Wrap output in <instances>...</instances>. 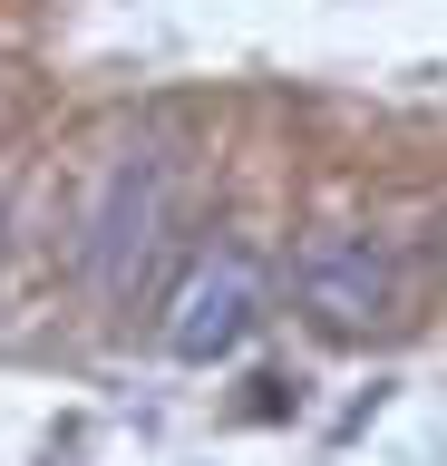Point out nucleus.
Segmentation results:
<instances>
[{"label": "nucleus", "instance_id": "obj_2", "mask_svg": "<svg viewBox=\"0 0 447 466\" xmlns=\"http://www.w3.org/2000/svg\"><path fill=\"white\" fill-rule=\"evenodd\" d=\"M301 301H311L330 330H370V320H389V301H399V272H389V253L370 233H330V243L301 253Z\"/></svg>", "mask_w": 447, "mask_h": 466}, {"label": "nucleus", "instance_id": "obj_1", "mask_svg": "<svg viewBox=\"0 0 447 466\" xmlns=\"http://www.w3.org/2000/svg\"><path fill=\"white\" fill-rule=\"evenodd\" d=\"M253 311H263V272H253V253H205L195 272L176 282V301H166V350L176 360H234L243 330H253Z\"/></svg>", "mask_w": 447, "mask_h": 466}, {"label": "nucleus", "instance_id": "obj_3", "mask_svg": "<svg viewBox=\"0 0 447 466\" xmlns=\"http://www.w3.org/2000/svg\"><path fill=\"white\" fill-rule=\"evenodd\" d=\"M156 253H166V175L137 156V166L117 175V204H107V224H97V282H107V301H127V291L147 282Z\"/></svg>", "mask_w": 447, "mask_h": 466}]
</instances>
